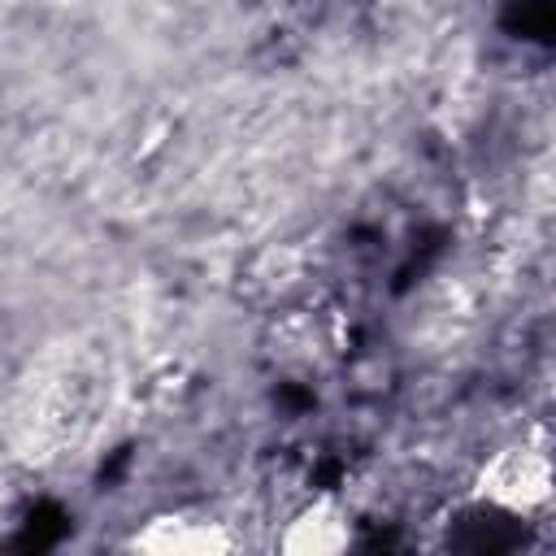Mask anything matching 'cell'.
<instances>
[{
    "label": "cell",
    "instance_id": "cell-2",
    "mask_svg": "<svg viewBox=\"0 0 556 556\" xmlns=\"http://www.w3.org/2000/svg\"><path fill=\"white\" fill-rule=\"evenodd\" d=\"M122 547L126 552H139V556H226V552L239 547V534L213 508L174 504V508L148 513L122 539Z\"/></svg>",
    "mask_w": 556,
    "mask_h": 556
},
{
    "label": "cell",
    "instance_id": "cell-1",
    "mask_svg": "<svg viewBox=\"0 0 556 556\" xmlns=\"http://www.w3.org/2000/svg\"><path fill=\"white\" fill-rule=\"evenodd\" d=\"M465 500L504 517V521H534L556 500V447L539 430H517L500 439L469 473Z\"/></svg>",
    "mask_w": 556,
    "mask_h": 556
},
{
    "label": "cell",
    "instance_id": "cell-3",
    "mask_svg": "<svg viewBox=\"0 0 556 556\" xmlns=\"http://www.w3.org/2000/svg\"><path fill=\"white\" fill-rule=\"evenodd\" d=\"M274 547L282 556H343L348 547H356V513L343 495L317 491L300 508H291Z\"/></svg>",
    "mask_w": 556,
    "mask_h": 556
}]
</instances>
